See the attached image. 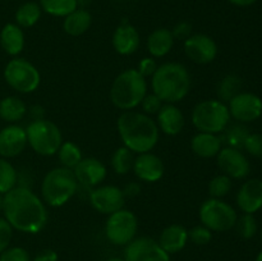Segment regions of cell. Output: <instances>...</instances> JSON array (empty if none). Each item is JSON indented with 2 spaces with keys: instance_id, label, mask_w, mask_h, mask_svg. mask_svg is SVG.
I'll return each instance as SVG.
<instances>
[{
  "instance_id": "1",
  "label": "cell",
  "mask_w": 262,
  "mask_h": 261,
  "mask_svg": "<svg viewBox=\"0 0 262 261\" xmlns=\"http://www.w3.org/2000/svg\"><path fill=\"white\" fill-rule=\"evenodd\" d=\"M3 212L13 229L36 234L48 223V210L42 200L27 187H14L3 194Z\"/></svg>"
},
{
  "instance_id": "2",
  "label": "cell",
  "mask_w": 262,
  "mask_h": 261,
  "mask_svg": "<svg viewBox=\"0 0 262 261\" xmlns=\"http://www.w3.org/2000/svg\"><path fill=\"white\" fill-rule=\"evenodd\" d=\"M117 128L125 147L135 154L150 153L159 141L158 124L145 113L125 110L117 120Z\"/></svg>"
},
{
  "instance_id": "3",
  "label": "cell",
  "mask_w": 262,
  "mask_h": 261,
  "mask_svg": "<svg viewBox=\"0 0 262 261\" xmlns=\"http://www.w3.org/2000/svg\"><path fill=\"white\" fill-rule=\"evenodd\" d=\"M191 74L181 63H164L158 67L151 79L152 92L165 104H176L188 95Z\"/></svg>"
},
{
  "instance_id": "4",
  "label": "cell",
  "mask_w": 262,
  "mask_h": 261,
  "mask_svg": "<svg viewBox=\"0 0 262 261\" xmlns=\"http://www.w3.org/2000/svg\"><path fill=\"white\" fill-rule=\"evenodd\" d=\"M147 95V82L137 69H125L118 74L110 89V100L120 110H132Z\"/></svg>"
},
{
  "instance_id": "5",
  "label": "cell",
  "mask_w": 262,
  "mask_h": 261,
  "mask_svg": "<svg viewBox=\"0 0 262 261\" xmlns=\"http://www.w3.org/2000/svg\"><path fill=\"white\" fill-rule=\"evenodd\" d=\"M78 184L72 169L64 166L51 169L41 183L43 202L53 207L63 206L76 194Z\"/></svg>"
},
{
  "instance_id": "6",
  "label": "cell",
  "mask_w": 262,
  "mask_h": 261,
  "mask_svg": "<svg viewBox=\"0 0 262 261\" xmlns=\"http://www.w3.org/2000/svg\"><path fill=\"white\" fill-rule=\"evenodd\" d=\"M27 142L38 155H55L63 143L61 130L54 122L48 119H36L26 128Z\"/></svg>"
},
{
  "instance_id": "7",
  "label": "cell",
  "mask_w": 262,
  "mask_h": 261,
  "mask_svg": "<svg viewBox=\"0 0 262 261\" xmlns=\"http://www.w3.org/2000/svg\"><path fill=\"white\" fill-rule=\"evenodd\" d=\"M229 120V109L220 100H205L199 102L192 112V123L200 132L217 135L228 127Z\"/></svg>"
},
{
  "instance_id": "8",
  "label": "cell",
  "mask_w": 262,
  "mask_h": 261,
  "mask_svg": "<svg viewBox=\"0 0 262 261\" xmlns=\"http://www.w3.org/2000/svg\"><path fill=\"white\" fill-rule=\"evenodd\" d=\"M4 78L13 90L20 94H31L41 83L38 69L23 58H14L8 61L4 69Z\"/></svg>"
},
{
  "instance_id": "9",
  "label": "cell",
  "mask_w": 262,
  "mask_h": 261,
  "mask_svg": "<svg viewBox=\"0 0 262 261\" xmlns=\"http://www.w3.org/2000/svg\"><path fill=\"white\" fill-rule=\"evenodd\" d=\"M201 224L209 228L211 232H227L235 227L237 212L229 204L220 199H209L200 207Z\"/></svg>"
},
{
  "instance_id": "10",
  "label": "cell",
  "mask_w": 262,
  "mask_h": 261,
  "mask_svg": "<svg viewBox=\"0 0 262 261\" xmlns=\"http://www.w3.org/2000/svg\"><path fill=\"white\" fill-rule=\"evenodd\" d=\"M138 219L130 210L120 209L109 215L105 224L107 241L115 246H127L136 238Z\"/></svg>"
},
{
  "instance_id": "11",
  "label": "cell",
  "mask_w": 262,
  "mask_h": 261,
  "mask_svg": "<svg viewBox=\"0 0 262 261\" xmlns=\"http://www.w3.org/2000/svg\"><path fill=\"white\" fill-rule=\"evenodd\" d=\"M125 261H170V255L155 240L138 237L130 241L124 250Z\"/></svg>"
},
{
  "instance_id": "12",
  "label": "cell",
  "mask_w": 262,
  "mask_h": 261,
  "mask_svg": "<svg viewBox=\"0 0 262 261\" xmlns=\"http://www.w3.org/2000/svg\"><path fill=\"white\" fill-rule=\"evenodd\" d=\"M230 117L242 123L258 119L262 114V100L252 92H239L229 101Z\"/></svg>"
},
{
  "instance_id": "13",
  "label": "cell",
  "mask_w": 262,
  "mask_h": 261,
  "mask_svg": "<svg viewBox=\"0 0 262 261\" xmlns=\"http://www.w3.org/2000/svg\"><path fill=\"white\" fill-rule=\"evenodd\" d=\"M90 202L96 211L110 215L123 209L125 196L117 186H97L90 192Z\"/></svg>"
},
{
  "instance_id": "14",
  "label": "cell",
  "mask_w": 262,
  "mask_h": 261,
  "mask_svg": "<svg viewBox=\"0 0 262 261\" xmlns=\"http://www.w3.org/2000/svg\"><path fill=\"white\" fill-rule=\"evenodd\" d=\"M184 53L193 63L209 64L216 58L217 45L210 36L196 33L184 41Z\"/></svg>"
},
{
  "instance_id": "15",
  "label": "cell",
  "mask_w": 262,
  "mask_h": 261,
  "mask_svg": "<svg viewBox=\"0 0 262 261\" xmlns=\"http://www.w3.org/2000/svg\"><path fill=\"white\" fill-rule=\"evenodd\" d=\"M217 166L229 178L242 179L250 173V163L242 151L233 147H223L216 155Z\"/></svg>"
},
{
  "instance_id": "16",
  "label": "cell",
  "mask_w": 262,
  "mask_h": 261,
  "mask_svg": "<svg viewBox=\"0 0 262 261\" xmlns=\"http://www.w3.org/2000/svg\"><path fill=\"white\" fill-rule=\"evenodd\" d=\"M27 142V133L20 125L10 124L0 130V156L4 159L20 155Z\"/></svg>"
},
{
  "instance_id": "17",
  "label": "cell",
  "mask_w": 262,
  "mask_h": 261,
  "mask_svg": "<svg viewBox=\"0 0 262 261\" xmlns=\"http://www.w3.org/2000/svg\"><path fill=\"white\" fill-rule=\"evenodd\" d=\"M79 184L86 187H97L106 178V166L96 158H83L73 169Z\"/></svg>"
},
{
  "instance_id": "18",
  "label": "cell",
  "mask_w": 262,
  "mask_h": 261,
  "mask_svg": "<svg viewBox=\"0 0 262 261\" xmlns=\"http://www.w3.org/2000/svg\"><path fill=\"white\" fill-rule=\"evenodd\" d=\"M133 170L138 179L154 183L163 178L165 168L163 160L158 155L152 153H143L135 159Z\"/></svg>"
},
{
  "instance_id": "19",
  "label": "cell",
  "mask_w": 262,
  "mask_h": 261,
  "mask_svg": "<svg viewBox=\"0 0 262 261\" xmlns=\"http://www.w3.org/2000/svg\"><path fill=\"white\" fill-rule=\"evenodd\" d=\"M238 207L245 214H253L262 207V181L250 179L245 182L237 194Z\"/></svg>"
},
{
  "instance_id": "20",
  "label": "cell",
  "mask_w": 262,
  "mask_h": 261,
  "mask_svg": "<svg viewBox=\"0 0 262 261\" xmlns=\"http://www.w3.org/2000/svg\"><path fill=\"white\" fill-rule=\"evenodd\" d=\"M141 37L137 28L129 23L118 26L113 35V48L120 55H130L140 48Z\"/></svg>"
},
{
  "instance_id": "21",
  "label": "cell",
  "mask_w": 262,
  "mask_h": 261,
  "mask_svg": "<svg viewBox=\"0 0 262 261\" xmlns=\"http://www.w3.org/2000/svg\"><path fill=\"white\" fill-rule=\"evenodd\" d=\"M159 129L168 136H177L184 127V115L174 104H164L158 114Z\"/></svg>"
},
{
  "instance_id": "22",
  "label": "cell",
  "mask_w": 262,
  "mask_h": 261,
  "mask_svg": "<svg viewBox=\"0 0 262 261\" xmlns=\"http://www.w3.org/2000/svg\"><path fill=\"white\" fill-rule=\"evenodd\" d=\"M188 242V230L181 224H171L161 232L159 245L169 255L183 250Z\"/></svg>"
},
{
  "instance_id": "23",
  "label": "cell",
  "mask_w": 262,
  "mask_h": 261,
  "mask_svg": "<svg viewBox=\"0 0 262 261\" xmlns=\"http://www.w3.org/2000/svg\"><path fill=\"white\" fill-rule=\"evenodd\" d=\"M191 148L200 158H214L223 148V140L215 133L199 132L191 140Z\"/></svg>"
},
{
  "instance_id": "24",
  "label": "cell",
  "mask_w": 262,
  "mask_h": 261,
  "mask_svg": "<svg viewBox=\"0 0 262 261\" xmlns=\"http://www.w3.org/2000/svg\"><path fill=\"white\" fill-rule=\"evenodd\" d=\"M0 45L8 55L17 56L25 48V33L17 23H7L0 32Z\"/></svg>"
},
{
  "instance_id": "25",
  "label": "cell",
  "mask_w": 262,
  "mask_h": 261,
  "mask_svg": "<svg viewBox=\"0 0 262 261\" xmlns=\"http://www.w3.org/2000/svg\"><path fill=\"white\" fill-rule=\"evenodd\" d=\"M174 37L169 28H156L147 37V50L154 58H163L170 53Z\"/></svg>"
},
{
  "instance_id": "26",
  "label": "cell",
  "mask_w": 262,
  "mask_h": 261,
  "mask_svg": "<svg viewBox=\"0 0 262 261\" xmlns=\"http://www.w3.org/2000/svg\"><path fill=\"white\" fill-rule=\"evenodd\" d=\"M92 23V15L84 8H77L72 13H69L67 17H64L63 28L64 32L73 37L83 35L84 32L89 31Z\"/></svg>"
},
{
  "instance_id": "27",
  "label": "cell",
  "mask_w": 262,
  "mask_h": 261,
  "mask_svg": "<svg viewBox=\"0 0 262 261\" xmlns=\"http://www.w3.org/2000/svg\"><path fill=\"white\" fill-rule=\"evenodd\" d=\"M27 114V105L18 96H7L0 101V118L8 123H17Z\"/></svg>"
},
{
  "instance_id": "28",
  "label": "cell",
  "mask_w": 262,
  "mask_h": 261,
  "mask_svg": "<svg viewBox=\"0 0 262 261\" xmlns=\"http://www.w3.org/2000/svg\"><path fill=\"white\" fill-rule=\"evenodd\" d=\"M41 13H42V9L40 4L35 2L25 3L15 12V23L20 28H30L38 22Z\"/></svg>"
},
{
  "instance_id": "29",
  "label": "cell",
  "mask_w": 262,
  "mask_h": 261,
  "mask_svg": "<svg viewBox=\"0 0 262 261\" xmlns=\"http://www.w3.org/2000/svg\"><path fill=\"white\" fill-rule=\"evenodd\" d=\"M135 159V153H132L129 148L125 146L118 147L112 156L113 170L120 176H125L133 169Z\"/></svg>"
},
{
  "instance_id": "30",
  "label": "cell",
  "mask_w": 262,
  "mask_h": 261,
  "mask_svg": "<svg viewBox=\"0 0 262 261\" xmlns=\"http://www.w3.org/2000/svg\"><path fill=\"white\" fill-rule=\"evenodd\" d=\"M40 7L54 17H67L78 8V0H40Z\"/></svg>"
},
{
  "instance_id": "31",
  "label": "cell",
  "mask_w": 262,
  "mask_h": 261,
  "mask_svg": "<svg viewBox=\"0 0 262 261\" xmlns=\"http://www.w3.org/2000/svg\"><path fill=\"white\" fill-rule=\"evenodd\" d=\"M56 154H58L59 161L61 163V165L64 168L72 169V170L83 159L81 147L78 145H76L74 142H72V141H67V142L61 143L60 148H59V151Z\"/></svg>"
},
{
  "instance_id": "32",
  "label": "cell",
  "mask_w": 262,
  "mask_h": 261,
  "mask_svg": "<svg viewBox=\"0 0 262 261\" xmlns=\"http://www.w3.org/2000/svg\"><path fill=\"white\" fill-rule=\"evenodd\" d=\"M18 173L12 163L4 158H0V193L5 194L17 187Z\"/></svg>"
},
{
  "instance_id": "33",
  "label": "cell",
  "mask_w": 262,
  "mask_h": 261,
  "mask_svg": "<svg viewBox=\"0 0 262 261\" xmlns=\"http://www.w3.org/2000/svg\"><path fill=\"white\" fill-rule=\"evenodd\" d=\"M241 87H242V81L239 77L234 74L225 76L217 86V96L220 101H230L235 95L239 94Z\"/></svg>"
},
{
  "instance_id": "34",
  "label": "cell",
  "mask_w": 262,
  "mask_h": 261,
  "mask_svg": "<svg viewBox=\"0 0 262 261\" xmlns=\"http://www.w3.org/2000/svg\"><path fill=\"white\" fill-rule=\"evenodd\" d=\"M225 135L224 137L222 138L223 142H227L228 147H233V148H237V150H242L245 147V142H246V138L248 137L250 132L246 127L239 124H235L232 125L227 129L225 128Z\"/></svg>"
},
{
  "instance_id": "35",
  "label": "cell",
  "mask_w": 262,
  "mask_h": 261,
  "mask_svg": "<svg viewBox=\"0 0 262 261\" xmlns=\"http://www.w3.org/2000/svg\"><path fill=\"white\" fill-rule=\"evenodd\" d=\"M233 187L232 178L225 174H219L214 177L209 183V193L212 199H222L227 196Z\"/></svg>"
},
{
  "instance_id": "36",
  "label": "cell",
  "mask_w": 262,
  "mask_h": 261,
  "mask_svg": "<svg viewBox=\"0 0 262 261\" xmlns=\"http://www.w3.org/2000/svg\"><path fill=\"white\" fill-rule=\"evenodd\" d=\"M238 234L245 240H251L257 233V222L252 214H245L235 223Z\"/></svg>"
},
{
  "instance_id": "37",
  "label": "cell",
  "mask_w": 262,
  "mask_h": 261,
  "mask_svg": "<svg viewBox=\"0 0 262 261\" xmlns=\"http://www.w3.org/2000/svg\"><path fill=\"white\" fill-rule=\"evenodd\" d=\"M212 240V232L205 225H196L188 230V241H192L197 246H205Z\"/></svg>"
},
{
  "instance_id": "38",
  "label": "cell",
  "mask_w": 262,
  "mask_h": 261,
  "mask_svg": "<svg viewBox=\"0 0 262 261\" xmlns=\"http://www.w3.org/2000/svg\"><path fill=\"white\" fill-rule=\"evenodd\" d=\"M0 261H31V256L23 247H8L0 253Z\"/></svg>"
},
{
  "instance_id": "39",
  "label": "cell",
  "mask_w": 262,
  "mask_h": 261,
  "mask_svg": "<svg viewBox=\"0 0 262 261\" xmlns=\"http://www.w3.org/2000/svg\"><path fill=\"white\" fill-rule=\"evenodd\" d=\"M245 148L248 154L256 158H262V135L261 133H250L246 138Z\"/></svg>"
},
{
  "instance_id": "40",
  "label": "cell",
  "mask_w": 262,
  "mask_h": 261,
  "mask_svg": "<svg viewBox=\"0 0 262 261\" xmlns=\"http://www.w3.org/2000/svg\"><path fill=\"white\" fill-rule=\"evenodd\" d=\"M164 105V102L156 96L155 94H147L145 97H143L142 102H141V106H142V110L145 112V114L147 115H155L158 114L159 110L161 109V106Z\"/></svg>"
},
{
  "instance_id": "41",
  "label": "cell",
  "mask_w": 262,
  "mask_h": 261,
  "mask_svg": "<svg viewBox=\"0 0 262 261\" xmlns=\"http://www.w3.org/2000/svg\"><path fill=\"white\" fill-rule=\"evenodd\" d=\"M13 238V228L5 217H0V253L9 247Z\"/></svg>"
},
{
  "instance_id": "42",
  "label": "cell",
  "mask_w": 262,
  "mask_h": 261,
  "mask_svg": "<svg viewBox=\"0 0 262 261\" xmlns=\"http://www.w3.org/2000/svg\"><path fill=\"white\" fill-rule=\"evenodd\" d=\"M192 30H193V27H192L191 23L187 22V20H182L174 26L171 33H173L174 40L177 38V40L186 41L189 36H192Z\"/></svg>"
},
{
  "instance_id": "43",
  "label": "cell",
  "mask_w": 262,
  "mask_h": 261,
  "mask_svg": "<svg viewBox=\"0 0 262 261\" xmlns=\"http://www.w3.org/2000/svg\"><path fill=\"white\" fill-rule=\"evenodd\" d=\"M158 64H156L155 59L152 58H143L142 60L138 63V68L137 71L140 72L141 74H142L145 78H147V77H152L154 73L156 72V69H158Z\"/></svg>"
},
{
  "instance_id": "44",
  "label": "cell",
  "mask_w": 262,
  "mask_h": 261,
  "mask_svg": "<svg viewBox=\"0 0 262 261\" xmlns=\"http://www.w3.org/2000/svg\"><path fill=\"white\" fill-rule=\"evenodd\" d=\"M33 261H59V255L56 253V251L46 248V250L38 252L33 258Z\"/></svg>"
},
{
  "instance_id": "45",
  "label": "cell",
  "mask_w": 262,
  "mask_h": 261,
  "mask_svg": "<svg viewBox=\"0 0 262 261\" xmlns=\"http://www.w3.org/2000/svg\"><path fill=\"white\" fill-rule=\"evenodd\" d=\"M140 192H141L140 184L135 183V182L127 184V186H125V188L123 189V193H124L125 197H135V196H137Z\"/></svg>"
},
{
  "instance_id": "46",
  "label": "cell",
  "mask_w": 262,
  "mask_h": 261,
  "mask_svg": "<svg viewBox=\"0 0 262 261\" xmlns=\"http://www.w3.org/2000/svg\"><path fill=\"white\" fill-rule=\"evenodd\" d=\"M230 4L237 5V7H250V5L255 4L257 0H228Z\"/></svg>"
},
{
  "instance_id": "47",
  "label": "cell",
  "mask_w": 262,
  "mask_h": 261,
  "mask_svg": "<svg viewBox=\"0 0 262 261\" xmlns=\"http://www.w3.org/2000/svg\"><path fill=\"white\" fill-rule=\"evenodd\" d=\"M105 261H125L124 258H120V257H112V258H107Z\"/></svg>"
},
{
  "instance_id": "48",
  "label": "cell",
  "mask_w": 262,
  "mask_h": 261,
  "mask_svg": "<svg viewBox=\"0 0 262 261\" xmlns=\"http://www.w3.org/2000/svg\"><path fill=\"white\" fill-rule=\"evenodd\" d=\"M3 210V194L0 193V211Z\"/></svg>"
},
{
  "instance_id": "49",
  "label": "cell",
  "mask_w": 262,
  "mask_h": 261,
  "mask_svg": "<svg viewBox=\"0 0 262 261\" xmlns=\"http://www.w3.org/2000/svg\"><path fill=\"white\" fill-rule=\"evenodd\" d=\"M256 261H262V251L260 253H258L257 257H256Z\"/></svg>"
},
{
  "instance_id": "50",
  "label": "cell",
  "mask_w": 262,
  "mask_h": 261,
  "mask_svg": "<svg viewBox=\"0 0 262 261\" xmlns=\"http://www.w3.org/2000/svg\"><path fill=\"white\" fill-rule=\"evenodd\" d=\"M261 241H262V229H261Z\"/></svg>"
}]
</instances>
